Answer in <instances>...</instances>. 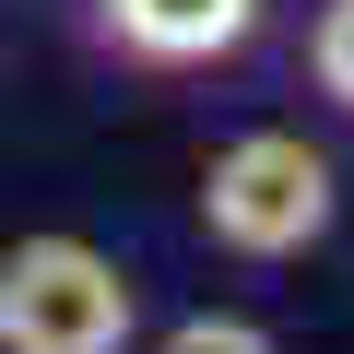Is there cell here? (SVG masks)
<instances>
[{
  "label": "cell",
  "mask_w": 354,
  "mask_h": 354,
  "mask_svg": "<svg viewBox=\"0 0 354 354\" xmlns=\"http://www.w3.org/2000/svg\"><path fill=\"white\" fill-rule=\"evenodd\" d=\"M0 354H142V272L71 225L0 248Z\"/></svg>",
  "instance_id": "obj_2"
},
{
  "label": "cell",
  "mask_w": 354,
  "mask_h": 354,
  "mask_svg": "<svg viewBox=\"0 0 354 354\" xmlns=\"http://www.w3.org/2000/svg\"><path fill=\"white\" fill-rule=\"evenodd\" d=\"M272 0H71V48L106 71V83H213L260 48Z\"/></svg>",
  "instance_id": "obj_3"
},
{
  "label": "cell",
  "mask_w": 354,
  "mask_h": 354,
  "mask_svg": "<svg viewBox=\"0 0 354 354\" xmlns=\"http://www.w3.org/2000/svg\"><path fill=\"white\" fill-rule=\"evenodd\" d=\"M142 354H283V330H260L248 307H189V319H165Z\"/></svg>",
  "instance_id": "obj_4"
},
{
  "label": "cell",
  "mask_w": 354,
  "mask_h": 354,
  "mask_svg": "<svg viewBox=\"0 0 354 354\" xmlns=\"http://www.w3.org/2000/svg\"><path fill=\"white\" fill-rule=\"evenodd\" d=\"M342 225V165L307 130H236L201 153V189H189V236L236 272H295L307 248H330Z\"/></svg>",
  "instance_id": "obj_1"
},
{
  "label": "cell",
  "mask_w": 354,
  "mask_h": 354,
  "mask_svg": "<svg viewBox=\"0 0 354 354\" xmlns=\"http://www.w3.org/2000/svg\"><path fill=\"white\" fill-rule=\"evenodd\" d=\"M307 95L330 118H354V0H319L307 12Z\"/></svg>",
  "instance_id": "obj_5"
}]
</instances>
